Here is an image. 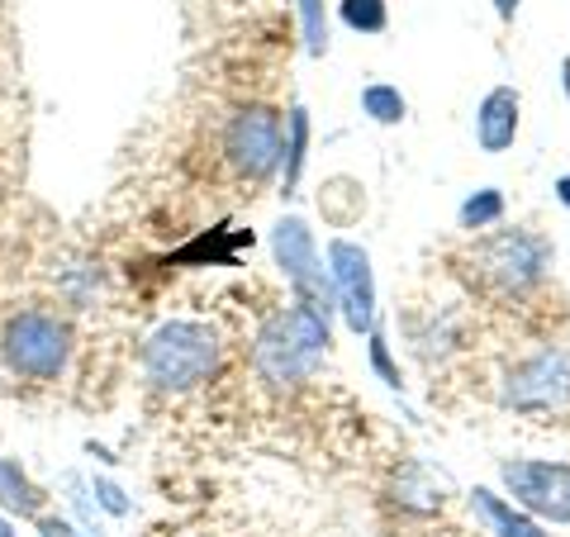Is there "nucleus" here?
<instances>
[{
  "mask_svg": "<svg viewBox=\"0 0 570 537\" xmlns=\"http://www.w3.org/2000/svg\"><path fill=\"white\" fill-rule=\"evenodd\" d=\"M333 348V314L291 300L285 310L266 314L253 338V371L272 390H295L318 375Z\"/></svg>",
  "mask_w": 570,
  "mask_h": 537,
  "instance_id": "f257e3e1",
  "label": "nucleus"
},
{
  "mask_svg": "<svg viewBox=\"0 0 570 537\" xmlns=\"http://www.w3.org/2000/svg\"><path fill=\"white\" fill-rule=\"evenodd\" d=\"M461 266L475 281V291L494 300H528L532 291H542L551 266H557V243L542 228H523V224L490 228V234H475Z\"/></svg>",
  "mask_w": 570,
  "mask_h": 537,
  "instance_id": "f03ea898",
  "label": "nucleus"
},
{
  "mask_svg": "<svg viewBox=\"0 0 570 537\" xmlns=\"http://www.w3.org/2000/svg\"><path fill=\"white\" fill-rule=\"evenodd\" d=\"M219 362H224V343L200 319H167V324L148 333V343L138 352L142 381L157 396H190V390L214 381Z\"/></svg>",
  "mask_w": 570,
  "mask_h": 537,
  "instance_id": "7ed1b4c3",
  "label": "nucleus"
},
{
  "mask_svg": "<svg viewBox=\"0 0 570 537\" xmlns=\"http://www.w3.org/2000/svg\"><path fill=\"white\" fill-rule=\"evenodd\" d=\"M499 409L519 419H551L570 409V343H538L513 357L494 381Z\"/></svg>",
  "mask_w": 570,
  "mask_h": 537,
  "instance_id": "20e7f679",
  "label": "nucleus"
},
{
  "mask_svg": "<svg viewBox=\"0 0 570 537\" xmlns=\"http://www.w3.org/2000/svg\"><path fill=\"white\" fill-rule=\"evenodd\" d=\"M0 362H6L10 375L20 381H58L71 362V329L67 319L48 314V310H20L6 319L0 329Z\"/></svg>",
  "mask_w": 570,
  "mask_h": 537,
  "instance_id": "39448f33",
  "label": "nucleus"
},
{
  "mask_svg": "<svg viewBox=\"0 0 570 537\" xmlns=\"http://www.w3.org/2000/svg\"><path fill=\"white\" fill-rule=\"evenodd\" d=\"M219 153L238 182H247V186L272 182L281 172V157H285V119L272 105H238V110L224 119Z\"/></svg>",
  "mask_w": 570,
  "mask_h": 537,
  "instance_id": "423d86ee",
  "label": "nucleus"
},
{
  "mask_svg": "<svg viewBox=\"0 0 570 537\" xmlns=\"http://www.w3.org/2000/svg\"><path fill=\"white\" fill-rule=\"evenodd\" d=\"M499 490L523 505L547 528H570V461L557 457H504Z\"/></svg>",
  "mask_w": 570,
  "mask_h": 537,
  "instance_id": "0eeeda50",
  "label": "nucleus"
},
{
  "mask_svg": "<svg viewBox=\"0 0 570 537\" xmlns=\"http://www.w3.org/2000/svg\"><path fill=\"white\" fill-rule=\"evenodd\" d=\"M272 257L281 266L285 285L295 291V300H305V304H314V310H324V314H337L328 262H324V253H318L314 228L299 219V214H281V219H276V228H272Z\"/></svg>",
  "mask_w": 570,
  "mask_h": 537,
  "instance_id": "6e6552de",
  "label": "nucleus"
},
{
  "mask_svg": "<svg viewBox=\"0 0 570 537\" xmlns=\"http://www.w3.org/2000/svg\"><path fill=\"white\" fill-rule=\"evenodd\" d=\"M324 262H328L333 300H337V314H343L347 333L366 338L371 329L381 324V291H376V266H371L366 243L333 238L324 247Z\"/></svg>",
  "mask_w": 570,
  "mask_h": 537,
  "instance_id": "1a4fd4ad",
  "label": "nucleus"
},
{
  "mask_svg": "<svg viewBox=\"0 0 570 537\" xmlns=\"http://www.w3.org/2000/svg\"><path fill=\"white\" fill-rule=\"evenodd\" d=\"M475 148L480 153H509L523 134V91L519 86H490L485 96L475 100Z\"/></svg>",
  "mask_w": 570,
  "mask_h": 537,
  "instance_id": "9d476101",
  "label": "nucleus"
},
{
  "mask_svg": "<svg viewBox=\"0 0 570 537\" xmlns=\"http://www.w3.org/2000/svg\"><path fill=\"white\" fill-rule=\"evenodd\" d=\"M466 509L475 518V528L490 533V537H551L542 518H532L523 505H513V499L494 486H471Z\"/></svg>",
  "mask_w": 570,
  "mask_h": 537,
  "instance_id": "9b49d317",
  "label": "nucleus"
},
{
  "mask_svg": "<svg viewBox=\"0 0 570 537\" xmlns=\"http://www.w3.org/2000/svg\"><path fill=\"white\" fill-rule=\"evenodd\" d=\"M390 499L409 514H438L448 505V476H438L433 467H423V461H409L395 476V486H390Z\"/></svg>",
  "mask_w": 570,
  "mask_h": 537,
  "instance_id": "f8f14e48",
  "label": "nucleus"
},
{
  "mask_svg": "<svg viewBox=\"0 0 570 537\" xmlns=\"http://www.w3.org/2000/svg\"><path fill=\"white\" fill-rule=\"evenodd\" d=\"M309 143H314V119H309L305 105H291V110H285V157H281V186H285V195H295L299 176H305Z\"/></svg>",
  "mask_w": 570,
  "mask_h": 537,
  "instance_id": "ddd939ff",
  "label": "nucleus"
},
{
  "mask_svg": "<svg viewBox=\"0 0 570 537\" xmlns=\"http://www.w3.org/2000/svg\"><path fill=\"white\" fill-rule=\"evenodd\" d=\"M409 348H414L423 362H448V357L461 348V324H456V314L433 310V314L423 319V324L409 329Z\"/></svg>",
  "mask_w": 570,
  "mask_h": 537,
  "instance_id": "4468645a",
  "label": "nucleus"
},
{
  "mask_svg": "<svg viewBox=\"0 0 570 537\" xmlns=\"http://www.w3.org/2000/svg\"><path fill=\"white\" fill-rule=\"evenodd\" d=\"M504 214H509L504 191H499V186H480V191H471L466 201L456 205V228L475 238V234H490V228L504 224Z\"/></svg>",
  "mask_w": 570,
  "mask_h": 537,
  "instance_id": "2eb2a0df",
  "label": "nucleus"
},
{
  "mask_svg": "<svg viewBox=\"0 0 570 537\" xmlns=\"http://www.w3.org/2000/svg\"><path fill=\"white\" fill-rule=\"evenodd\" d=\"M356 105H362V115L371 124H381V129H395V124L409 119V100H404L400 86H390V81H366Z\"/></svg>",
  "mask_w": 570,
  "mask_h": 537,
  "instance_id": "dca6fc26",
  "label": "nucleus"
},
{
  "mask_svg": "<svg viewBox=\"0 0 570 537\" xmlns=\"http://www.w3.org/2000/svg\"><path fill=\"white\" fill-rule=\"evenodd\" d=\"M0 505H6L10 514H20V518H39L43 495L33 490V480L14 467V461H0Z\"/></svg>",
  "mask_w": 570,
  "mask_h": 537,
  "instance_id": "f3484780",
  "label": "nucleus"
},
{
  "mask_svg": "<svg viewBox=\"0 0 570 537\" xmlns=\"http://www.w3.org/2000/svg\"><path fill=\"white\" fill-rule=\"evenodd\" d=\"M337 20L362 39H376L390 29V0H337Z\"/></svg>",
  "mask_w": 570,
  "mask_h": 537,
  "instance_id": "a211bd4d",
  "label": "nucleus"
},
{
  "mask_svg": "<svg viewBox=\"0 0 570 537\" xmlns=\"http://www.w3.org/2000/svg\"><path fill=\"white\" fill-rule=\"evenodd\" d=\"M366 357H371V371H376V381H381V385L404 390V371H400V362H395V352H390V338H385L381 324L366 333Z\"/></svg>",
  "mask_w": 570,
  "mask_h": 537,
  "instance_id": "6ab92c4d",
  "label": "nucleus"
},
{
  "mask_svg": "<svg viewBox=\"0 0 570 537\" xmlns=\"http://www.w3.org/2000/svg\"><path fill=\"white\" fill-rule=\"evenodd\" d=\"M295 6H299L305 52H309V58H324V52H328V10H324V0H295Z\"/></svg>",
  "mask_w": 570,
  "mask_h": 537,
  "instance_id": "aec40b11",
  "label": "nucleus"
},
{
  "mask_svg": "<svg viewBox=\"0 0 570 537\" xmlns=\"http://www.w3.org/2000/svg\"><path fill=\"white\" fill-rule=\"evenodd\" d=\"M96 505L105 509V514H115V518H124V514H129L134 505H129V499H124V490L119 486H110V480H96Z\"/></svg>",
  "mask_w": 570,
  "mask_h": 537,
  "instance_id": "412c9836",
  "label": "nucleus"
},
{
  "mask_svg": "<svg viewBox=\"0 0 570 537\" xmlns=\"http://www.w3.org/2000/svg\"><path fill=\"white\" fill-rule=\"evenodd\" d=\"M39 537H81V533L62 524V518H39Z\"/></svg>",
  "mask_w": 570,
  "mask_h": 537,
  "instance_id": "4be33fe9",
  "label": "nucleus"
},
{
  "mask_svg": "<svg viewBox=\"0 0 570 537\" xmlns=\"http://www.w3.org/2000/svg\"><path fill=\"white\" fill-rule=\"evenodd\" d=\"M494 14H499V25H513L519 20V10H523V0H490Z\"/></svg>",
  "mask_w": 570,
  "mask_h": 537,
  "instance_id": "5701e85b",
  "label": "nucleus"
},
{
  "mask_svg": "<svg viewBox=\"0 0 570 537\" xmlns=\"http://www.w3.org/2000/svg\"><path fill=\"white\" fill-rule=\"evenodd\" d=\"M551 201H557V205L570 214V172H561L557 182H551Z\"/></svg>",
  "mask_w": 570,
  "mask_h": 537,
  "instance_id": "b1692460",
  "label": "nucleus"
},
{
  "mask_svg": "<svg viewBox=\"0 0 570 537\" xmlns=\"http://www.w3.org/2000/svg\"><path fill=\"white\" fill-rule=\"evenodd\" d=\"M557 71H561V91H566V100H570V52L561 58V67H557Z\"/></svg>",
  "mask_w": 570,
  "mask_h": 537,
  "instance_id": "393cba45",
  "label": "nucleus"
},
{
  "mask_svg": "<svg viewBox=\"0 0 570 537\" xmlns=\"http://www.w3.org/2000/svg\"><path fill=\"white\" fill-rule=\"evenodd\" d=\"M0 537H14V528H10V518H0Z\"/></svg>",
  "mask_w": 570,
  "mask_h": 537,
  "instance_id": "a878e982",
  "label": "nucleus"
}]
</instances>
